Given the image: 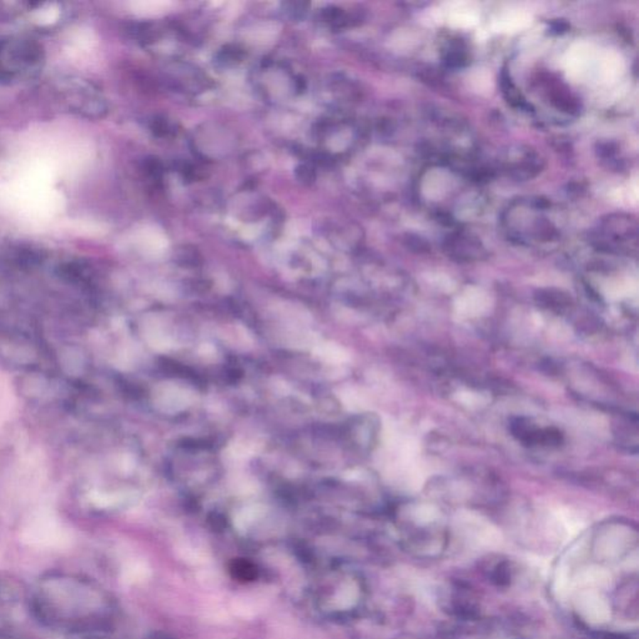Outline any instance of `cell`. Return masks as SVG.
I'll return each instance as SVG.
<instances>
[{
	"label": "cell",
	"mask_w": 639,
	"mask_h": 639,
	"mask_svg": "<svg viewBox=\"0 0 639 639\" xmlns=\"http://www.w3.org/2000/svg\"><path fill=\"white\" fill-rule=\"evenodd\" d=\"M536 302L538 306L543 307L549 311L561 312L567 310L572 305V299L568 296V294L556 290V289H544L539 290L536 294Z\"/></svg>",
	"instance_id": "obj_7"
},
{
	"label": "cell",
	"mask_w": 639,
	"mask_h": 639,
	"mask_svg": "<svg viewBox=\"0 0 639 639\" xmlns=\"http://www.w3.org/2000/svg\"><path fill=\"white\" fill-rule=\"evenodd\" d=\"M261 513H262V508L260 506L245 508L239 516L236 517V526H237V528H240V530H245V528L250 526L252 522L255 521L256 518H259L261 516Z\"/></svg>",
	"instance_id": "obj_10"
},
{
	"label": "cell",
	"mask_w": 639,
	"mask_h": 639,
	"mask_svg": "<svg viewBox=\"0 0 639 639\" xmlns=\"http://www.w3.org/2000/svg\"><path fill=\"white\" fill-rule=\"evenodd\" d=\"M44 50L39 43L26 38L0 39V82L11 84L41 72Z\"/></svg>",
	"instance_id": "obj_1"
},
{
	"label": "cell",
	"mask_w": 639,
	"mask_h": 639,
	"mask_svg": "<svg viewBox=\"0 0 639 639\" xmlns=\"http://www.w3.org/2000/svg\"><path fill=\"white\" fill-rule=\"evenodd\" d=\"M153 131L158 136H165L170 131L169 125L164 119H156V120H154Z\"/></svg>",
	"instance_id": "obj_17"
},
{
	"label": "cell",
	"mask_w": 639,
	"mask_h": 639,
	"mask_svg": "<svg viewBox=\"0 0 639 639\" xmlns=\"http://www.w3.org/2000/svg\"><path fill=\"white\" fill-rule=\"evenodd\" d=\"M638 225L637 220L632 216L624 214L608 215L602 220L599 226L598 236L596 237V244L601 250L613 251L627 250L625 244L637 241L638 237Z\"/></svg>",
	"instance_id": "obj_2"
},
{
	"label": "cell",
	"mask_w": 639,
	"mask_h": 639,
	"mask_svg": "<svg viewBox=\"0 0 639 639\" xmlns=\"http://www.w3.org/2000/svg\"><path fill=\"white\" fill-rule=\"evenodd\" d=\"M510 431L518 442L527 447H557L563 442V434L558 429H541L526 417L512 419Z\"/></svg>",
	"instance_id": "obj_3"
},
{
	"label": "cell",
	"mask_w": 639,
	"mask_h": 639,
	"mask_svg": "<svg viewBox=\"0 0 639 639\" xmlns=\"http://www.w3.org/2000/svg\"><path fill=\"white\" fill-rule=\"evenodd\" d=\"M501 89L503 95L506 97L507 102L511 104L513 108L517 109H528L530 104L526 102L525 97L522 95V92L517 89L516 85L512 82L511 77L507 74L506 70H503L501 74Z\"/></svg>",
	"instance_id": "obj_8"
},
{
	"label": "cell",
	"mask_w": 639,
	"mask_h": 639,
	"mask_svg": "<svg viewBox=\"0 0 639 639\" xmlns=\"http://www.w3.org/2000/svg\"><path fill=\"white\" fill-rule=\"evenodd\" d=\"M145 169L151 178L159 179L163 174V165L159 161L158 159H150L145 163Z\"/></svg>",
	"instance_id": "obj_15"
},
{
	"label": "cell",
	"mask_w": 639,
	"mask_h": 639,
	"mask_svg": "<svg viewBox=\"0 0 639 639\" xmlns=\"http://www.w3.org/2000/svg\"><path fill=\"white\" fill-rule=\"evenodd\" d=\"M445 251L451 259L460 262H473L482 260L487 256L485 246L476 236L456 232L445 241Z\"/></svg>",
	"instance_id": "obj_4"
},
{
	"label": "cell",
	"mask_w": 639,
	"mask_h": 639,
	"mask_svg": "<svg viewBox=\"0 0 639 639\" xmlns=\"http://www.w3.org/2000/svg\"><path fill=\"white\" fill-rule=\"evenodd\" d=\"M316 353L318 358H323L325 361H338V358H340V350L338 348H335L333 345H330V343H323L321 346H318L316 348Z\"/></svg>",
	"instance_id": "obj_12"
},
{
	"label": "cell",
	"mask_w": 639,
	"mask_h": 639,
	"mask_svg": "<svg viewBox=\"0 0 639 639\" xmlns=\"http://www.w3.org/2000/svg\"><path fill=\"white\" fill-rule=\"evenodd\" d=\"M355 589L351 587V589H343L341 594H338V602H341L340 606L341 607H348V606H351L353 603V599H355Z\"/></svg>",
	"instance_id": "obj_16"
},
{
	"label": "cell",
	"mask_w": 639,
	"mask_h": 639,
	"mask_svg": "<svg viewBox=\"0 0 639 639\" xmlns=\"http://www.w3.org/2000/svg\"><path fill=\"white\" fill-rule=\"evenodd\" d=\"M542 169V160L532 150H520V156L510 159L506 165L508 174L516 179H531Z\"/></svg>",
	"instance_id": "obj_5"
},
{
	"label": "cell",
	"mask_w": 639,
	"mask_h": 639,
	"mask_svg": "<svg viewBox=\"0 0 639 639\" xmlns=\"http://www.w3.org/2000/svg\"><path fill=\"white\" fill-rule=\"evenodd\" d=\"M552 29L557 31V33H563V31H567L568 24L563 21H554V23H552Z\"/></svg>",
	"instance_id": "obj_18"
},
{
	"label": "cell",
	"mask_w": 639,
	"mask_h": 639,
	"mask_svg": "<svg viewBox=\"0 0 639 639\" xmlns=\"http://www.w3.org/2000/svg\"><path fill=\"white\" fill-rule=\"evenodd\" d=\"M296 176L304 184H311L315 180V171L308 165H300L296 169Z\"/></svg>",
	"instance_id": "obj_14"
},
{
	"label": "cell",
	"mask_w": 639,
	"mask_h": 639,
	"mask_svg": "<svg viewBox=\"0 0 639 639\" xmlns=\"http://www.w3.org/2000/svg\"><path fill=\"white\" fill-rule=\"evenodd\" d=\"M404 242H406V245L409 246L411 250L417 251V252H427L431 249V246L422 237L412 235V234H409V235L406 236Z\"/></svg>",
	"instance_id": "obj_13"
},
{
	"label": "cell",
	"mask_w": 639,
	"mask_h": 639,
	"mask_svg": "<svg viewBox=\"0 0 639 639\" xmlns=\"http://www.w3.org/2000/svg\"><path fill=\"white\" fill-rule=\"evenodd\" d=\"M188 404V394L176 387H165L160 392V406L165 411H178L184 409Z\"/></svg>",
	"instance_id": "obj_9"
},
{
	"label": "cell",
	"mask_w": 639,
	"mask_h": 639,
	"mask_svg": "<svg viewBox=\"0 0 639 639\" xmlns=\"http://www.w3.org/2000/svg\"><path fill=\"white\" fill-rule=\"evenodd\" d=\"M549 102L554 108L563 112V113L569 114V115H577L581 112V104L578 102L577 97L573 95L572 92L568 90L561 82L551 84L549 90Z\"/></svg>",
	"instance_id": "obj_6"
},
{
	"label": "cell",
	"mask_w": 639,
	"mask_h": 639,
	"mask_svg": "<svg viewBox=\"0 0 639 639\" xmlns=\"http://www.w3.org/2000/svg\"><path fill=\"white\" fill-rule=\"evenodd\" d=\"M467 62H468L467 54L462 49H458V48L449 51L447 55H446V63H447L449 67H463V65L467 64Z\"/></svg>",
	"instance_id": "obj_11"
}]
</instances>
